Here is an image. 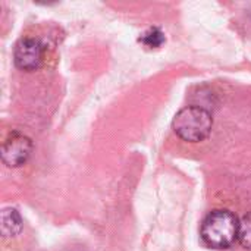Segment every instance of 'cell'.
I'll return each instance as SVG.
<instances>
[{
    "mask_svg": "<svg viewBox=\"0 0 251 251\" xmlns=\"http://www.w3.org/2000/svg\"><path fill=\"white\" fill-rule=\"evenodd\" d=\"M240 221L229 210H213L210 212L201 224L200 237L203 243L216 250L229 249L238 241Z\"/></svg>",
    "mask_w": 251,
    "mask_h": 251,
    "instance_id": "6da1fadb",
    "label": "cell"
},
{
    "mask_svg": "<svg viewBox=\"0 0 251 251\" xmlns=\"http://www.w3.org/2000/svg\"><path fill=\"white\" fill-rule=\"evenodd\" d=\"M172 128L184 141L200 143L210 135L213 118L212 113L201 106H187L175 115Z\"/></svg>",
    "mask_w": 251,
    "mask_h": 251,
    "instance_id": "7a4b0ae2",
    "label": "cell"
},
{
    "mask_svg": "<svg viewBox=\"0 0 251 251\" xmlns=\"http://www.w3.org/2000/svg\"><path fill=\"white\" fill-rule=\"evenodd\" d=\"M166 41L165 38V34L160 28L157 26H153V28H149L141 37H140V43H143L146 47L149 49H159L163 43Z\"/></svg>",
    "mask_w": 251,
    "mask_h": 251,
    "instance_id": "8992f818",
    "label": "cell"
},
{
    "mask_svg": "<svg viewBox=\"0 0 251 251\" xmlns=\"http://www.w3.org/2000/svg\"><path fill=\"white\" fill-rule=\"evenodd\" d=\"M44 57V47L35 38H22L15 46L13 60L15 65L22 71H35L40 68Z\"/></svg>",
    "mask_w": 251,
    "mask_h": 251,
    "instance_id": "277c9868",
    "label": "cell"
},
{
    "mask_svg": "<svg viewBox=\"0 0 251 251\" xmlns=\"http://www.w3.org/2000/svg\"><path fill=\"white\" fill-rule=\"evenodd\" d=\"M22 231V218L13 207L1 212V234L4 237H16Z\"/></svg>",
    "mask_w": 251,
    "mask_h": 251,
    "instance_id": "5b68a950",
    "label": "cell"
},
{
    "mask_svg": "<svg viewBox=\"0 0 251 251\" xmlns=\"http://www.w3.org/2000/svg\"><path fill=\"white\" fill-rule=\"evenodd\" d=\"M238 241L240 244L251 251V212L247 213L241 221H240V228H238Z\"/></svg>",
    "mask_w": 251,
    "mask_h": 251,
    "instance_id": "52a82bcc",
    "label": "cell"
},
{
    "mask_svg": "<svg viewBox=\"0 0 251 251\" xmlns=\"http://www.w3.org/2000/svg\"><path fill=\"white\" fill-rule=\"evenodd\" d=\"M32 153L31 140L19 132L10 134L1 146V160L9 168H19L29 159Z\"/></svg>",
    "mask_w": 251,
    "mask_h": 251,
    "instance_id": "3957f363",
    "label": "cell"
}]
</instances>
